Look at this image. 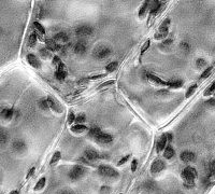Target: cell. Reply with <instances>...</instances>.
Here are the masks:
<instances>
[{"instance_id": "6da1fadb", "label": "cell", "mask_w": 215, "mask_h": 194, "mask_svg": "<svg viewBox=\"0 0 215 194\" xmlns=\"http://www.w3.org/2000/svg\"><path fill=\"white\" fill-rule=\"evenodd\" d=\"M182 179L184 180V187L191 189L195 185V179L198 177V173L196 170V168L191 167V166H187L186 168H184L181 174Z\"/></svg>"}, {"instance_id": "7a4b0ae2", "label": "cell", "mask_w": 215, "mask_h": 194, "mask_svg": "<svg viewBox=\"0 0 215 194\" xmlns=\"http://www.w3.org/2000/svg\"><path fill=\"white\" fill-rule=\"evenodd\" d=\"M111 49L107 45H97L96 48L94 49V51H92V55L94 57H96L97 60H105L108 56L111 55Z\"/></svg>"}, {"instance_id": "3957f363", "label": "cell", "mask_w": 215, "mask_h": 194, "mask_svg": "<svg viewBox=\"0 0 215 194\" xmlns=\"http://www.w3.org/2000/svg\"><path fill=\"white\" fill-rule=\"evenodd\" d=\"M98 173L100 176L105 177V178H117L119 176V172L109 165H100L98 167Z\"/></svg>"}, {"instance_id": "277c9868", "label": "cell", "mask_w": 215, "mask_h": 194, "mask_svg": "<svg viewBox=\"0 0 215 194\" xmlns=\"http://www.w3.org/2000/svg\"><path fill=\"white\" fill-rule=\"evenodd\" d=\"M85 173H86V168L84 167V166L75 165L70 169L68 176H69V178H70L71 180L74 181V180H79L80 178H82V177L85 175Z\"/></svg>"}, {"instance_id": "5b68a950", "label": "cell", "mask_w": 215, "mask_h": 194, "mask_svg": "<svg viewBox=\"0 0 215 194\" xmlns=\"http://www.w3.org/2000/svg\"><path fill=\"white\" fill-rule=\"evenodd\" d=\"M92 31H94L92 27L88 26V25H81L75 28V35L77 37H87V36L92 35Z\"/></svg>"}, {"instance_id": "8992f818", "label": "cell", "mask_w": 215, "mask_h": 194, "mask_svg": "<svg viewBox=\"0 0 215 194\" xmlns=\"http://www.w3.org/2000/svg\"><path fill=\"white\" fill-rule=\"evenodd\" d=\"M166 168V163L163 160L157 159L152 163L151 165V173L152 174H159L160 172H163Z\"/></svg>"}, {"instance_id": "52a82bcc", "label": "cell", "mask_w": 215, "mask_h": 194, "mask_svg": "<svg viewBox=\"0 0 215 194\" xmlns=\"http://www.w3.org/2000/svg\"><path fill=\"white\" fill-rule=\"evenodd\" d=\"M46 99H47V103H48V107H50L53 111H55V112H58V113H62L64 109H62V105H60L54 97L48 96V97H46Z\"/></svg>"}, {"instance_id": "ba28073f", "label": "cell", "mask_w": 215, "mask_h": 194, "mask_svg": "<svg viewBox=\"0 0 215 194\" xmlns=\"http://www.w3.org/2000/svg\"><path fill=\"white\" fill-rule=\"evenodd\" d=\"M95 141L100 145H108V143H111L113 141V136L110 134H107V133L101 132L98 136L95 138Z\"/></svg>"}, {"instance_id": "9c48e42d", "label": "cell", "mask_w": 215, "mask_h": 194, "mask_svg": "<svg viewBox=\"0 0 215 194\" xmlns=\"http://www.w3.org/2000/svg\"><path fill=\"white\" fill-rule=\"evenodd\" d=\"M86 51H87V44L83 40L77 41L73 46V52L77 55H83V54L86 53Z\"/></svg>"}, {"instance_id": "30bf717a", "label": "cell", "mask_w": 215, "mask_h": 194, "mask_svg": "<svg viewBox=\"0 0 215 194\" xmlns=\"http://www.w3.org/2000/svg\"><path fill=\"white\" fill-rule=\"evenodd\" d=\"M53 40H54L58 45L62 46V44H66L67 42L69 41V36L67 35L66 33H64V31H60V33H56V35L53 37Z\"/></svg>"}, {"instance_id": "8fae6325", "label": "cell", "mask_w": 215, "mask_h": 194, "mask_svg": "<svg viewBox=\"0 0 215 194\" xmlns=\"http://www.w3.org/2000/svg\"><path fill=\"white\" fill-rule=\"evenodd\" d=\"M55 77L57 80H60V81H62V80L66 79L67 77V68H66V65L64 64V63H60L59 66L57 67V70L55 71Z\"/></svg>"}, {"instance_id": "7c38bea8", "label": "cell", "mask_w": 215, "mask_h": 194, "mask_svg": "<svg viewBox=\"0 0 215 194\" xmlns=\"http://www.w3.org/2000/svg\"><path fill=\"white\" fill-rule=\"evenodd\" d=\"M27 62L31 67L36 69H39L41 67V62L39 60V58L35 55V54H28L27 55Z\"/></svg>"}, {"instance_id": "4fadbf2b", "label": "cell", "mask_w": 215, "mask_h": 194, "mask_svg": "<svg viewBox=\"0 0 215 194\" xmlns=\"http://www.w3.org/2000/svg\"><path fill=\"white\" fill-rule=\"evenodd\" d=\"M84 155H85L86 160H88V161H97V160H99V157H100V155H99V153L97 152L96 150H94V149H87V150H85V152H84Z\"/></svg>"}, {"instance_id": "5bb4252c", "label": "cell", "mask_w": 215, "mask_h": 194, "mask_svg": "<svg viewBox=\"0 0 215 194\" xmlns=\"http://www.w3.org/2000/svg\"><path fill=\"white\" fill-rule=\"evenodd\" d=\"M181 161L185 162V163H189V162H193L196 159V154L191 151H183L180 155Z\"/></svg>"}, {"instance_id": "9a60e30c", "label": "cell", "mask_w": 215, "mask_h": 194, "mask_svg": "<svg viewBox=\"0 0 215 194\" xmlns=\"http://www.w3.org/2000/svg\"><path fill=\"white\" fill-rule=\"evenodd\" d=\"M12 149H13L15 152H23V151L26 150V143L24 142L23 140H20V139H17V140H14L13 143H12Z\"/></svg>"}, {"instance_id": "2e32d148", "label": "cell", "mask_w": 215, "mask_h": 194, "mask_svg": "<svg viewBox=\"0 0 215 194\" xmlns=\"http://www.w3.org/2000/svg\"><path fill=\"white\" fill-rule=\"evenodd\" d=\"M147 79H149V81H151L153 84H155V85H160V86L167 85V82H166L165 80L160 79L159 77L153 75V73H149V75H147Z\"/></svg>"}, {"instance_id": "e0dca14e", "label": "cell", "mask_w": 215, "mask_h": 194, "mask_svg": "<svg viewBox=\"0 0 215 194\" xmlns=\"http://www.w3.org/2000/svg\"><path fill=\"white\" fill-rule=\"evenodd\" d=\"M166 147H167V139H166V136H165V134H164L160 136V138L158 139L157 143H156V151H157L158 153H160L161 151L165 150Z\"/></svg>"}, {"instance_id": "ac0fdd59", "label": "cell", "mask_w": 215, "mask_h": 194, "mask_svg": "<svg viewBox=\"0 0 215 194\" xmlns=\"http://www.w3.org/2000/svg\"><path fill=\"white\" fill-rule=\"evenodd\" d=\"M14 115V109L12 108H5L0 111V117L5 120H11Z\"/></svg>"}, {"instance_id": "d6986e66", "label": "cell", "mask_w": 215, "mask_h": 194, "mask_svg": "<svg viewBox=\"0 0 215 194\" xmlns=\"http://www.w3.org/2000/svg\"><path fill=\"white\" fill-rule=\"evenodd\" d=\"M88 130L87 126H85L84 124H74L70 127V130L75 134H82V133L86 132Z\"/></svg>"}, {"instance_id": "ffe728a7", "label": "cell", "mask_w": 215, "mask_h": 194, "mask_svg": "<svg viewBox=\"0 0 215 194\" xmlns=\"http://www.w3.org/2000/svg\"><path fill=\"white\" fill-rule=\"evenodd\" d=\"M45 43H46V46H47V50L48 51H52V52H55V51H58L60 49V45H58L55 41L53 39H47L45 40Z\"/></svg>"}, {"instance_id": "44dd1931", "label": "cell", "mask_w": 215, "mask_h": 194, "mask_svg": "<svg viewBox=\"0 0 215 194\" xmlns=\"http://www.w3.org/2000/svg\"><path fill=\"white\" fill-rule=\"evenodd\" d=\"M170 18H166L165 21H164L163 23H161V25L159 26V28H158V33H167L168 35V31H169V26H170Z\"/></svg>"}, {"instance_id": "7402d4cb", "label": "cell", "mask_w": 215, "mask_h": 194, "mask_svg": "<svg viewBox=\"0 0 215 194\" xmlns=\"http://www.w3.org/2000/svg\"><path fill=\"white\" fill-rule=\"evenodd\" d=\"M174 157V149L172 148V146H167L164 150V157L167 160H170Z\"/></svg>"}, {"instance_id": "603a6c76", "label": "cell", "mask_w": 215, "mask_h": 194, "mask_svg": "<svg viewBox=\"0 0 215 194\" xmlns=\"http://www.w3.org/2000/svg\"><path fill=\"white\" fill-rule=\"evenodd\" d=\"M33 27H35V29H36V33H38L39 37H42V36L45 35V29H44V27L42 26L39 22L33 23Z\"/></svg>"}, {"instance_id": "cb8c5ba5", "label": "cell", "mask_w": 215, "mask_h": 194, "mask_svg": "<svg viewBox=\"0 0 215 194\" xmlns=\"http://www.w3.org/2000/svg\"><path fill=\"white\" fill-rule=\"evenodd\" d=\"M167 85L171 88H180L183 86V81L182 80H174V81H169L167 82Z\"/></svg>"}, {"instance_id": "d4e9b609", "label": "cell", "mask_w": 215, "mask_h": 194, "mask_svg": "<svg viewBox=\"0 0 215 194\" xmlns=\"http://www.w3.org/2000/svg\"><path fill=\"white\" fill-rule=\"evenodd\" d=\"M142 188L144 190H146V191H153V190H155L157 188V185H156V183L154 181H146V182H144L142 184Z\"/></svg>"}, {"instance_id": "484cf974", "label": "cell", "mask_w": 215, "mask_h": 194, "mask_svg": "<svg viewBox=\"0 0 215 194\" xmlns=\"http://www.w3.org/2000/svg\"><path fill=\"white\" fill-rule=\"evenodd\" d=\"M45 183H46V178H45V177L40 178L39 180H38V182L36 183V185H35V191H40V190H42L44 187H45Z\"/></svg>"}, {"instance_id": "4316f807", "label": "cell", "mask_w": 215, "mask_h": 194, "mask_svg": "<svg viewBox=\"0 0 215 194\" xmlns=\"http://www.w3.org/2000/svg\"><path fill=\"white\" fill-rule=\"evenodd\" d=\"M100 133H101L100 127H97V126H95V127H92L89 130V132H88V136H89L90 138L95 139L99 134H100Z\"/></svg>"}, {"instance_id": "83f0119b", "label": "cell", "mask_w": 215, "mask_h": 194, "mask_svg": "<svg viewBox=\"0 0 215 194\" xmlns=\"http://www.w3.org/2000/svg\"><path fill=\"white\" fill-rule=\"evenodd\" d=\"M60 159H62V153L59 152V151H56L54 154H53L52 159H51V165H55V164H57L58 162L60 161Z\"/></svg>"}, {"instance_id": "f1b7e54d", "label": "cell", "mask_w": 215, "mask_h": 194, "mask_svg": "<svg viewBox=\"0 0 215 194\" xmlns=\"http://www.w3.org/2000/svg\"><path fill=\"white\" fill-rule=\"evenodd\" d=\"M36 43H37V33H33L28 38V46L29 48H33L36 45Z\"/></svg>"}, {"instance_id": "f546056e", "label": "cell", "mask_w": 215, "mask_h": 194, "mask_svg": "<svg viewBox=\"0 0 215 194\" xmlns=\"http://www.w3.org/2000/svg\"><path fill=\"white\" fill-rule=\"evenodd\" d=\"M39 54H40V56H41V58H43V60H47V58L51 57V51H48L47 49H45V48L41 49L39 51Z\"/></svg>"}, {"instance_id": "4dcf8cb0", "label": "cell", "mask_w": 215, "mask_h": 194, "mask_svg": "<svg viewBox=\"0 0 215 194\" xmlns=\"http://www.w3.org/2000/svg\"><path fill=\"white\" fill-rule=\"evenodd\" d=\"M117 67H119V64H117L116 62H112V63H110V64L107 65L105 70H107V72H113V71L116 70Z\"/></svg>"}, {"instance_id": "1f68e13d", "label": "cell", "mask_w": 215, "mask_h": 194, "mask_svg": "<svg viewBox=\"0 0 215 194\" xmlns=\"http://www.w3.org/2000/svg\"><path fill=\"white\" fill-rule=\"evenodd\" d=\"M211 94H214V96H215V81L212 82V84L206 88L203 95L204 96H209V95H211Z\"/></svg>"}, {"instance_id": "d6a6232c", "label": "cell", "mask_w": 215, "mask_h": 194, "mask_svg": "<svg viewBox=\"0 0 215 194\" xmlns=\"http://www.w3.org/2000/svg\"><path fill=\"white\" fill-rule=\"evenodd\" d=\"M39 107L42 109V110H48V103H47V99L46 98H41L39 100Z\"/></svg>"}, {"instance_id": "836d02e7", "label": "cell", "mask_w": 215, "mask_h": 194, "mask_svg": "<svg viewBox=\"0 0 215 194\" xmlns=\"http://www.w3.org/2000/svg\"><path fill=\"white\" fill-rule=\"evenodd\" d=\"M147 9H149V6H147V1H145V2L143 3L142 6H141L140 10H139V16H140V17L144 16V14L146 13V10Z\"/></svg>"}, {"instance_id": "e575fe53", "label": "cell", "mask_w": 215, "mask_h": 194, "mask_svg": "<svg viewBox=\"0 0 215 194\" xmlns=\"http://www.w3.org/2000/svg\"><path fill=\"white\" fill-rule=\"evenodd\" d=\"M196 88H197V84H193L191 86H189L188 90H187V92H186V94H185V97H186V98H189V97L195 93Z\"/></svg>"}, {"instance_id": "d590c367", "label": "cell", "mask_w": 215, "mask_h": 194, "mask_svg": "<svg viewBox=\"0 0 215 194\" xmlns=\"http://www.w3.org/2000/svg\"><path fill=\"white\" fill-rule=\"evenodd\" d=\"M114 83H115L114 80H110V81H107V82H104V83L101 84V85H99L98 87H97V90H102V88H104V87H109V86H112Z\"/></svg>"}, {"instance_id": "8d00e7d4", "label": "cell", "mask_w": 215, "mask_h": 194, "mask_svg": "<svg viewBox=\"0 0 215 194\" xmlns=\"http://www.w3.org/2000/svg\"><path fill=\"white\" fill-rule=\"evenodd\" d=\"M75 117H77V115L74 114V112H73V111H70V112H69V114H68V118H67V122H68V124L69 125H71V124H73L75 122Z\"/></svg>"}, {"instance_id": "74e56055", "label": "cell", "mask_w": 215, "mask_h": 194, "mask_svg": "<svg viewBox=\"0 0 215 194\" xmlns=\"http://www.w3.org/2000/svg\"><path fill=\"white\" fill-rule=\"evenodd\" d=\"M8 140V135L3 130H0V145H3Z\"/></svg>"}, {"instance_id": "f35d334b", "label": "cell", "mask_w": 215, "mask_h": 194, "mask_svg": "<svg viewBox=\"0 0 215 194\" xmlns=\"http://www.w3.org/2000/svg\"><path fill=\"white\" fill-rule=\"evenodd\" d=\"M149 45H151V41H149V40H146V41L144 42V44L142 45V48H141V55H143V54L147 51V49L149 48Z\"/></svg>"}, {"instance_id": "ab89813d", "label": "cell", "mask_w": 215, "mask_h": 194, "mask_svg": "<svg viewBox=\"0 0 215 194\" xmlns=\"http://www.w3.org/2000/svg\"><path fill=\"white\" fill-rule=\"evenodd\" d=\"M85 115L84 114H79L75 117V123L77 124H83L85 122Z\"/></svg>"}, {"instance_id": "60d3db41", "label": "cell", "mask_w": 215, "mask_h": 194, "mask_svg": "<svg viewBox=\"0 0 215 194\" xmlns=\"http://www.w3.org/2000/svg\"><path fill=\"white\" fill-rule=\"evenodd\" d=\"M212 69H213V67L212 66H210V67H208V68L206 69V70L202 72V75H201V79H206V78H208L209 76H210V73H211V71H212Z\"/></svg>"}, {"instance_id": "b9f144b4", "label": "cell", "mask_w": 215, "mask_h": 194, "mask_svg": "<svg viewBox=\"0 0 215 194\" xmlns=\"http://www.w3.org/2000/svg\"><path fill=\"white\" fill-rule=\"evenodd\" d=\"M196 65H197L198 68H202V67H204L206 65V62L203 58H198V60H196Z\"/></svg>"}, {"instance_id": "7bdbcfd3", "label": "cell", "mask_w": 215, "mask_h": 194, "mask_svg": "<svg viewBox=\"0 0 215 194\" xmlns=\"http://www.w3.org/2000/svg\"><path fill=\"white\" fill-rule=\"evenodd\" d=\"M110 192L111 189L108 185H103V187L100 188V194H110Z\"/></svg>"}, {"instance_id": "ee69618b", "label": "cell", "mask_w": 215, "mask_h": 194, "mask_svg": "<svg viewBox=\"0 0 215 194\" xmlns=\"http://www.w3.org/2000/svg\"><path fill=\"white\" fill-rule=\"evenodd\" d=\"M210 176L212 177V178H214L215 177V160L211 163V165H210Z\"/></svg>"}, {"instance_id": "f6af8a7d", "label": "cell", "mask_w": 215, "mask_h": 194, "mask_svg": "<svg viewBox=\"0 0 215 194\" xmlns=\"http://www.w3.org/2000/svg\"><path fill=\"white\" fill-rule=\"evenodd\" d=\"M172 42H173V40L172 39H165L163 42H161V46H163V48H167V46L171 45Z\"/></svg>"}, {"instance_id": "bcb514c9", "label": "cell", "mask_w": 215, "mask_h": 194, "mask_svg": "<svg viewBox=\"0 0 215 194\" xmlns=\"http://www.w3.org/2000/svg\"><path fill=\"white\" fill-rule=\"evenodd\" d=\"M129 157H130V154H128V155H126V157H122L121 160H119V162L117 163V165L119 166H121V165H124V164L126 163V162L129 160Z\"/></svg>"}, {"instance_id": "7dc6e473", "label": "cell", "mask_w": 215, "mask_h": 194, "mask_svg": "<svg viewBox=\"0 0 215 194\" xmlns=\"http://www.w3.org/2000/svg\"><path fill=\"white\" fill-rule=\"evenodd\" d=\"M60 63H62V60H60V58L58 57V56H54V57H53V62H52V64L54 65V66L58 67V66H59Z\"/></svg>"}, {"instance_id": "c3c4849f", "label": "cell", "mask_w": 215, "mask_h": 194, "mask_svg": "<svg viewBox=\"0 0 215 194\" xmlns=\"http://www.w3.org/2000/svg\"><path fill=\"white\" fill-rule=\"evenodd\" d=\"M180 46H181V49L182 50H184V51H186V52H188L189 51V49H190V46H189V44L187 43V42H182V43L180 44Z\"/></svg>"}, {"instance_id": "681fc988", "label": "cell", "mask_w": 215, "mask_h": 194, "mask_svg": "<svg viewBox=\"0 0 215 194\" xmlns=\"http://www.w3.org/2000/svg\"><path fill=\"white\" fill-rule=\"evenodd\" d=\"M137 167H138V161L136 159L131 162V172H136Z\"/></svg>"}, {"instance_id": "f907efd6", "label": "cell", "mask_w": 215, "mask_h": 194, "mask_svg": "<svg viewBox=\"0 0 215 194\" xmlns=\"http://www.w3.org/2000/svg\"><path fill=\"white\" fill-rule=\"evenodd\" d=\"M105 77V75H96V76H92V77L87 78V80L89 81V80H98V79H101V78Z\"/></svg>"}, {"instance_id": "816d5d0a", "label": "cell", "mask_w": 215, "mask_h": 194, "mask_svg": "<svg viewBox=\"0 0 215 194\" xmlns=\"http://www.w3.org/2000/svg\"><path fill=\"white\" fill-rule=\"evenodd\" d=\"M165 136H166V139H167V142H168V141H169V142H171L172 138H173V135H172V133H166Z\"/></svg>"}, {"instance_id": "f5cc1de1", "label": "cell", "mask_w": 215, "mask_h": 194, "mask_svg": "<svg viewBox=\"0 0 215 194\" xmlns=\"http://www.w3.org/2000/svg\"><path fill=\"white\" fill-rule=\"evenodd\" d=\"M35 170H36V167H31L30 169H29V172H28V174H27V176H26V179H29L31 176H32L33 174H35Z\"/></svg>"}, {"instance_id": "db71d44e", "label": "cell", "mask_w": 215, "mask_h": 194, "mask_svg": "<svg viewBox=\"0 0 215 194\" xmlns=\"http://www.w3.org/2000/svg\"><path fill=\"white\" fill-rule=\"evenodd\" d=\"M58 194H74V192H72L71 190H69V189H66V190H62V191H60Z\"/></svg>"}, {"instance_id": "11a10c76", "label": "cell", "mask_w": 215, "mask_h": 194, "mask_svg": "<svg viewBox=\"0 0 215 194\" xmlns=\"http://www.w3.org/2000/svg\"><path fill=\"white\" fill-rule=\"evenodd\" d=\"M206 104L209 105V106H212V107H215V98H211V99L208 100V103Z\"/></svg>"}, {"instance_id": "9f6ffc18", "label": "cell", "mask_w": 215, "mask_h": 194, "mask_svg": "<svg viewBox=\"0 0 215 194\" xmlns=\"http://www.w3.org/2000/svg\"><path fill=\"white\" fill-rule=\"evenodd\" d=\"M10 194H18V191H12Z\"/></svg>"}]
</instances>
